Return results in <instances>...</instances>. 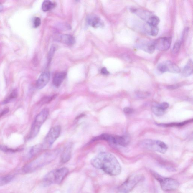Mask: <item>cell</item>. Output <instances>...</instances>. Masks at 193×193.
<instances>
[{
    "label": "cell",
    "instance_id": "6da1fadb",
    "mask_svg": "<svg viewBox=\"0 0 193 193\" xmlns=\"http://www.w3.org/2000/svg\"><path fill=\"white\" fill-rule=\"evenodd\" d=\"M91 164L94 168L102 169L111 176H116L121 172V165L118 160L108 152H102L94 156L91 160Z\"/></svg>",
    "mask_w": 193,
    "mask_h": 193
},
{
    "label": "cell",
    "instance_id": "7a4b0ae2",
    "mask_svg": "<svg viewBox=\"0 0 193 193\" xmlns=\"http://www.w3.org/2000/svg\"><path fill=\"white\" fill-rule=\"evenodd\" d=\"M68 172V169L66 168L54 170L44 176V184L46 186L52 184H60Z\"/></svg>",
    "mask_w": 193,
    "mask_h": 193
},
{
    "label": "cell",
    "instance_id": "3957f363",
    "mask_svg": "<svg viewBox=\"0 0 193 193\" xmlns=\"http://www.w3.org/2000/svg\"><path fill=\"white\" fill-rule=\"evenodd\" d=\"M49 113V109L44 108L37 115L32 125L29 138H34L37 136L40 128L48 117Z\"/></svg>",
    "mask_w": 193,
    "mask_h": 193
},
{
    "label": "cell",
    "instance_id": "277c9868",
    "mask_svg": "<svg viewBox=\"0 0 193 193\" xmlns=\"http://www.w3.org/2000/svg\"><path fill=\"white\" fill-rule=\"evenodd\" d=\"M140 145L146 149L162 154L165 153L168 149L166 144L159 140H145L141 141Z\"/></svg>",
    "mask_w": 193,
    "mask_h": 193
},
{
    "label": "cell",
    "instance_id": "5b68a950",
    "mask_svg": "<svg viewBox=\"0 0 193 193\" xmlns=\"http://www.w3.org/2000/svg\"><path fill=\"white\" fill-rule=\"evenodd\" d=\"M143 178L141 175H137L131 176L118 187V191L121 193L129 192L133 189Z\"/></svg>",
    "mask_w": 193,
    "mask_h": 193
},
{
    "label": "cell",
    "instance_id": "8992f818",
    "mask_svg": "<svg viewBox=\"0 0 193 193\" xmlns=\"http://www.w3.org/2000/svg\"><path fill=\"white\" fill-rule=\"evenodd\" d=\"M154 175L160 182L161 187L163 191H173L176 190L179 187V183L176 179L172 178H162L160 175L156 174Z\"/></svg>",
    "mask_w": 193,
    "mask_h": 193
},
{
    "label": "cell",
    "instance_id": "52a82bcc",
    "mask_svg": "<svg viewBox=\"0 0 193 193\" xmlns=\"http://www.w3.org/2000/svg\"><path fill=\"white\" fill-rule=\"evenodd\" d=\"M61 127L59 125L51 128L44 139L42 145L43 148H47L51 146L59 137Z\"/></svg>",
    "mask_w": 193,
    "mask_h": 193
},
{
    "label": "cell",
    "instance_id": "ba28073f",
    "mask_svg": "<svg viewBox=\"0 0 193 193\" xmlns=\"http://www.w3.org/2000/svg\"><path fill=\"white\" fill-rule=\"evenodd\" d=\"M157 69L161 72H169L174 73L180 72V69L175 63L170 61L161 63L158 66Z\"/></svg>",
    "mask_w": 193,
    "mask_h": 193
},
{
    "label": "cell",
    "instance_id": "9c48e42d",
    "mask_svg": "<svg viewBox=\"0 0 193 193\" xmlns=\"http://www.w3.org/2000/svg\"><path fill=\"white\" fill-rule=\"evenodd\" d=\"M172 42L171 37H164L158 39L154 42L155 48L159 51H165L169 49Z\"/></svg>",
    "mask_w": 193,
    "mask_h": 193
},
{
    "label": "cell",
    "instance_id": "30bf717a",
    "mask_svg": "<svg viewBox=\"0 0 193 193\" xmlns=\"http://www.w3.org/2000/svg\"><path fill=\"white\" fill-rule=\"evenodd\" d=\"M50 79L48 71H44L41 74L36 82V86L39 90L42 89L48 84Z\"/></svg>",
    "mask_w": 193,
    "mask_h": 193
},
{
    "label": "cell",
    "instance_id": "8fae6325",
    "mask_svg": "<svg viewBox=\"0 0 193 193\" xmlns=\"http://www.w3.org/2000/svg\"><path fill=\"white\" fill-rule=\"evenodd\" d=\"M87 21L89 25L94 28L103 27L104 24L100 18L95 15L89 16Z\"/></svg>",
    "mask_w": 193,
    "mask_h": 193
},
{
    "label": "cell",
    "instance_id": "7c38bea8",
    "mask_svg": "<svg viewBox=\"0 0 193 193\" xmlns=\"http://www.w3.org/2000/svg\"><path fill=\"white\" fill-rule=\"evenodd\" d=\"M109 142L122 146H126L129 143V140L125 136H113L111 135Z\"/></svg>",
    "mask_w": 193,
    "mask_h": 193
},
{
    "label": "cell",
    "instance_id": "4fadbf2b",
    "mask_svg": "<svg viewBox=\"0 0 193 193\" xmlns=\"http://www.w3.org/2000/svg\"><path fill=\"white\" fill-rule=\"evenodd\" d=\"M67 73L65 72L57 73L53 77V83L54 85L56 87H59L65 79Z\"/></svg>",
    "mask_w": 193,
    "mask_h": 193
},
{
    "label": "cell",
    "instance_id": "5bb4252c",
    "mask_svg": "<svg viewBox=\"0 0 193 193\" xmlns=\"http://www.w3.org/2000/svg\"><path fill=\"white\" fill-rule=\"evenodd\" d=\"M72 146L68 145L66 147L63 151L62 155V161L63 163H66L71 159Z\"/></svg>",
    "mask_w": 193,
    "mask_h": 193
},
{
    "label": "cell",
    "instance_id": "9a60e30c",
    "mask_svg": "<svg viewBox=\"0 0 193 193\" xmlns=\"http://www.w3.org/2000/svg\"><path fill=\"white\" fill-rule=\"evenodd\" d=\"M192 72L193 62L191 59H189L183 69L182 73L183 76L188 77L191 75Z\"/></svg>",
    "mask_w": 193,
    "mask_h": 193
},
{
    "label": "cell",
    "instance_id": "2e32d148",
    "mask_svg": "<svg viewBox=\"0 0 193 193\" xmlns=\"http://www.w3.org/2000/svg\"><path fill=\"white\" fill-rule=\"evenodd\" d=\"M60 41L68 45H72L75 44V38L70 35H62L60 36Z\"/></svg>",
    "mask_w": 193,
    "mask_h": 193
},
{
    "label": "cell",
    "instance_id": "e0dca14e",
    "mask_svg": "<svg viewBox=\"0 0 193 193\" xmlns=\"http://www.w3.org/2000/svg\"><path fill=\"white\" fill-rule=\"evenodd\" d=\"M140 46L141 49L149 54L153 53L156 49L154 42H145Z\"/></svg>",
    "mask_w": 193,
    "mask_h": 193
},
{
    "label": "cell",
    "instance_id": "ac0fdd59",
    "mask_svg": "<svg viewBox=\"0 0 193 193\" xmlns=\"http://www.w3.org/2000/svg\"><path fill=\"white\" fill-rule=\"evenodd\" d=\"M133 12L136 13L141 19H147L148 20V19L151 16H152L151 15V14L149 12L146 11L144 10H139V9L136 10V9H135V10L133 11Z\"/></svg>",
    "mask_w": 193,
    "mask_h": 193
},
{
    "label": "cell",
    "instance_id": "d6986e66",
    "mask_svg": "<svg viewBox=\"0 0 193 193\" xmlns=\"http://www.w3.org/2000/svg\"><path fill=\"white\" fill-rule=\"evenodd\" d=\"M55 6V4L50 1H44L42 5V9L43 11L47 12L53 9Z\"/></svg>",
    "mask_w": 193,
    "mask_h": 193
},
{
    "label": "cell",
    "instance_id": "ffe728a7",
    "mask_svg": "<svg viewBox=\"0 0 193 193\" xmlns=\"http://www.w3.org/2000/svg\"><path fill=\"white\" fill-rule=\"evenodd\" d=\"M160 19L156 16L152 15L147 20V24L153 27H157L160 23Z\"/></svg>",
    "mask_w": 193,
    "mask_h": 193
},
{
    "label": "cell",
    "instance_id": "44dd1931",
    "mask_svg": "<svg viewBox=\"0 0 193 193\" xmlns=\"http://www.w3.org/2000/svg\"><path fill=\"white\" fill-rule=\"evenodd\" d=\"M146 26V31L151 36H155L158 34L159 29L157 27L151 26L148 25Z\"/></svg>",
    "mask_w": 193,
    "mask_h": 193
},
{
    "label": "cell",
    "instance_id": "7402d4cb",
    "mask_svg": "<svg viewBox=\"0 0 193 193\" xmlns=\"http://www.w3.org/2000/svg\"><path fill=\"white\" fill-rule=\"evenodd\" d=\"M13 176L12 175H8L6 176H0V186L4 185L11 181L13 179Z\"/></svg>",
    "mask_w": 193,
    "mask_h": 193
},
{
    "label": "cell",
    "instance_id": "603a6c76",
    "mask_svg": "<svg viewBox=\"0 0 193 193\" xmlns=\"http://www.w3.org/2000/svg\"><path fill=\"white\" fill-rule=\"evenodd\" d=\"M18 95V93L17 90H13L10 94L8 96L7 98H5L4 101L3 102V104H7L10 102L12 100L17 98Z\"/></svg>",
    "mask_w": 193,
    "mask_h": 193
},
{
    "label": "cell",
    "instance_id": "cb8c5ba5",
    "mask_svg": "<svg viewBox=\"0 0 193 193\" xmlns=\"http://www.w3.org/2000/svg\"><path fill=\"white\" fill-rule=\"evenodd\" d=\"M152 110L154 114L158 116H163L165 113V110L162 109L158 105L152 106Z\"/></svg>",
    "mask_w": 193,
    "mask_h": 193
},
{
    "label": "cell",
    "instance_id": "d4e9b609",
    "mask_svg": "<svg viewBox=\"0 0 193 193\" xmlns=\"http://www.w3.org/2000/svg\"><path fill=\"white\" fill-rule=\"evenodd\" d=\"M191 121H192V120H189V121H186L184 122L179 123H171L168 124H163L162 126L165 127H173V126H183L187 123H189L191 122Z\"/></svg>",
    "mask_w": 193,
    "mask_h": 193
},
{
    "label": "cell",
    "instance_id": "484cf974",
    "mask_svg": "<svg viewBox=\"0 0 193 193\" xmlns=\"http://www.w3.org/2000/svg\"><path fill=\"white\" fill-rule=\"evenodd\" d=\"M42 148V145H40V144H38V145L33 147L30 151V154L31 156H33L36 154Z\"/></svg>",
    "mask_w": 193,
    "mask_h": 193
},
{
    "label": "cell",
    "instance_id": "4316f807",
    "mask_svg": "<svg viewBox=\"0 0 193 193\" xmlns=\"http://www.w3.org/2000/svg\"><path fill=\"white\" fill-rule=\"evenodd\" d=\"M181 44V42L180 41H177L175 42L173 48V52L174 53L176 54L179 52L180 49Z\"/></svg>",
    "mask_w": 193,
    "mask_h": 193
},
{
    "label": "cell",
    "instance_id": "83f0119b",
    "mask_svg": "<svg viewBox=\"0 0 193 193\" xmlns=\"http://www.w3.org/2000/svg\"><path fill=\"white\" fill-rule=\"evenodd\" d=\"M0 149L3 151H4V152H16L19 151V150H14L11 149H9V148H8L7 147H6V146H3L1 145H0Z\"/></svg>",
    "mask_w": 193,
    "mask_h": 193
},
{
    "label": "cell",
    "instance_id": "f1b7e54d",
    "mask_svg": "<svg viewBox=\"0 0 193 193\" xmlns=\"http://www.w3.org/2000/svg\"><path fill=\"white\" fill-rule=\"evenodd\" d=\"M41 24V20L39 17H36L34 21V27L37 28Z\"/></svg>",
    "mask_w": 193,
    "mask_h": 193
},
{
    "label": "cell",
    "instance_id": "f546056e",
    "mask_svg": "<svg viewBox=\"0 0 193 193\" xmlns=\"http://www.w3.org/2000/svg\"><path fill=\"white\" fill-rule=\"evenodd\" d=\"M159 106L163 110H165L166 109L169 107V105L167 103L163 102V103L160 104V105H159Z\"/></svg>",
    "mask_w": 193,
    "mask_h": 193
},
{
    "label": "cell",
    "instance_id": "4dcf8cb0",
    "mask_svg": "<svg viewBox=\"0 0 193 193\" xmlns=\"http://www.w3.org/2000/svg\"><path fill=\"white\" fill-rule=\"evenodd\" d=\"M55 47H52V48H51L50 51V54H49V58L50 59V60H51V58H52V56L55 52Z\"/></svg>",
    "mask_w": 193,
    "mask_h": 193
},
{
    "label": "cell",
    "instance_id": "1f68e13d",
    "mask_svg": "<svg viewBox=\"0 0 193 193\" xmlns=\"http://www.w3.org/2000/svg\"><path fill=\"white\" fill-rule=\"evenodd\" d=\"M123 111L126 114H129L133 113V109L129 108H125L123 109Z\"/></svg>",
    "mask_w": 193,
    "mask_h": 193
},
{
    "label": "cell",
    "instance_id": "d6a6232c",
    "mask_svg": "<svg viewBox=\"0 0 193 193\" xmlns=\"http://www.w3.org/2000/svg\"><path fill=\"white\" fill-rule=\"evenodd\" d=\"M101 72L104 75H107L109 74V71H108L106 67H103L101 70Z\"/></svg>",
    "mask_w": 193,
    "mask_h": 193
},
{
    "label": "cell",
    "instance_id": "836d02e7",
    "mask_svg": "<svg viewBox=\"0 0 193 193\" xmlns=\"http://www.w3.org/2000/svg\"><path fill=\"white\" fill-rule=\"evenodd\" d=\"M9 111V109H5L4 110H3V111L0 113V117H2V116L4 115L5 114H6V113H7Z\"/></svg>",
    "mask_w": 193,
    "mask_h": 193
},
{
    "label": "cell",
    "instance_id": "e575fe53",
    "mask_svg": "<svg viewBox=\"0 0 193 193\" xmlns=\"http://www.w3.org/2000/svg\"><path fill=\"white\" fill-rule=\"evenodd\" d=\"M2 5H1V4H0V12L2 11Z\"/></svg>",
    "mask_w": 193,
    "mask_h": 193
}]
</instances>
